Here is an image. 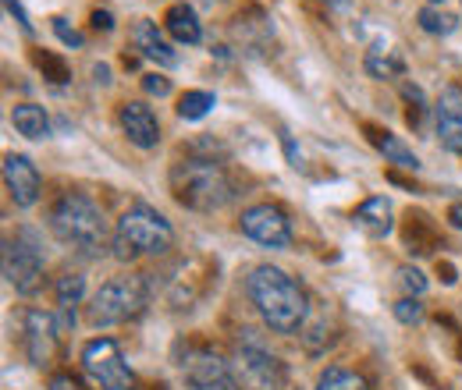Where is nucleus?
Returning <instances> with one entry per match:
<instances>
[{
    "instance_id": "423d86ee",
    "label": "nucleus",
    "mask_w": 462,
    "mask_h": 390,
    "mask_svg": "<svg viewBox=\"0 0 462 390\" xmlns=\"http://www.w3.org/2000/svg\"><path fill=\"white\" fill-rule=\"evenodd\" d=\"M231 369H235V380L242 390H285V380H289L285 362L278 355H271L263 348V340L253 337V331H245V337L238 340Z\"/></svg>"
},
{
    "instance_id": "f8f14e48",
    "label": "nucleus",
    "mask_w": 462,
    "mask_h": 390,
    "mask_svg": "<svg viewBox=\"0 0 462 390\" xmlns=\"http://www.w3.org/2000/svg\"><path fill=\"white\" fill-rule=\"evenodd\" d=\"M117 121H121V132L128 135V142L135 150H157L161 142V121L150 104L143 100H125L121 111H117Z\"/></svg>"
},
{
    "instance_id": "bb28decb",
    "label": "nucleus",
    "mask_w": 462,
    "mask_h": 390,
    "mask_svg": "<svg viewBox=\"0 0 462 390\" xmlns=\"http://www.w3.org/2000/svg\"><path fill=\"white\" fill-rule=\"evenodd\" d=\"M392 313H395V320H399L402 327H416V323H423V316H427V309H423V302H420L416 295L399 298V302L392 305Z\"/></svg>"
},
{
    "instance_id": "473e14b6",
    "label": "nucleus",
    "mask_w": 462,
    "mask_h": 390,
    "mask_svg": "<svg viewBox=\"0 0 462 390\" xmlns=\"http://www.w3.org/2000/svg\"><path fill=\"white\" fill-rule=\"evenodd\" d=\"M47 390H89V387H86L79 376H71V373H54Z\"/></svg>"
},
{
    "instance_id": "c85d7f7f",
    "label": "nucleus",
    "mask_w": 462,
    "mask_h": 390,
    "mask_svg": "<svg viewBox=\"0 0 462 390\" xmlns=\"http://www.w3.org/2000/svg\"><path fill=\"white\" fill-rule=\"evenodd\" d=\"M51 29H54V36H58L64 47H75V50H79V47L86 43V36H82L79 29H71L68 18H51Z\"/></svg>"
},
{
    "instance_id": "ddd939ff",
    "label": "nucleus",
    "mask_w": 462,
    "mask_h": 390,
    "mask_svg": "<svg viewBox=\"0 0 462 390\" xmlns=\"http://www.w3.org/2000/svg\"><path fill=\"white\" fill-rule=\"evenodd\" d=\"M58 320L51 316V313H43V309H29L25 313V355H29V362L32 366H47L51 358H54V351H58Z\"/></svg>"
},
{
    "instance_id": "c9c22d12",
    "label": "nucleus",
    "mask_w": 462,
    "mask_h": 390,
    "mask_svg": "<svg viewBox=\"0 0 462 390\" xmlns=\"http://www.w3.org/2000/svg\"><path fill=\"white\" fill-rule=\"evenodd\" d=\"M430 4H434V7H441V4H445V0H430Z\"/></svg>"
},
{
    "instance_id": "5701e85b",
    "label": "nucleus",
    "mask_w": 462,
    "mask_h": 390,
    "mask_svg": "<svg viewBox=\"0 0 462 390\" xmlns=\"http://www.w3.org/2000/svg\"><path fill=\"white\" fill-rule=\"evenodd\" d=\"M214 107H217V96H214V93H207V89H189V93L178 100V117H181V121H203Z\"/></svg>"
},
{
    "instance_id": "0eeeda50",
    "label": "nucleus",
    "mask_w": 462,
    "mask_h": 390,
    "mask_svg": "<svg viewBox=\"0 0 462 390\" xmlns=\"http://www.w3.org/2000/svg\"><path fill=\"white\" fill-rule=\"evenodd\" d=\"M4 280L18 295H36L43 284V245L36 231L22 227L14 238L4 241Z\"/></svg>"
},
{
    "instance_id": "2f4dec72",
    "label": "nucleus",
    "mask_w": 462,
    "mask_h": 390,
    "mask_svg": "<svg viewBox=\"0 0 462 390\" xmlns=\"http://www.w3.org/2000/svg\"><path fill=\"white\" fill-rule=\"evenodd\" d=\"M4 11H7L14 22H18V29H22L25 36H32V22H29V14H25V7H22L18 0H4Z\"/></svg>"
},
{
    "instance_id": "6ab92c4d",
    "label": "nucleus",
    "mask_w": 462,
    "mask_h": 390,
    "mask_svg": "<svg viewBox=\"0 0 462 390\" xmlns=\"http://www.w3.org/2000/svg\"><path fill=\"white\" fill-rule=\"evenodd\" d=\"M11 124L25 139H47L51 135V117H47V111L40 104H18L11 111Z\"/></svg>"
},
{
    "instance_id": "6e6552de",
    "label": "nucleus",
    "mask_w": 462,
    "mask_h": 390,
    "mask_svg": "<svg viewBox=\"0 0 462 390\" xmlns=\"http://www.w3.org/2000/svg\"><path fill=\"white\" fill-rule=\"evenodd\" d=\"M82 373L100 390H132L135 376L115 337H97L82 348Z\"/></svg>"
},
{
    "instance_id": "f704fd0d",
    "label": "nucleus",
    "mask_w": 462,
    "mask_h": 390,
    "mask_svg": "<svg viewBox=\"0 0 462 390\" xmlns=\"http://www.w3.org/2000/svg\"><path fill=\"white\" fill-rule=\"evenodd\" d=\"M448 223L462 231V203H452V206H448Z\"/></svg>"
},
{
    "instance_id": "1a4fd4ad",
    "label": "nucleus",
    "mask_w": 462,
    "mask_h": 390,
    "mask_svg": "<svg viewBox=\"0 0 462 390\" xmlns=\"http://www.w3.org/2000/svg\"><path fill=\"white\" fill-rule=\"evenodd\" d=\"M242 234L253 238L256 245H267V249H289L291 245V221L289 213L274 203H256L249 210H242Z\"/></svg>"
},
{
    "instance_id": "a878e982",
    "label": "nucleus",
    "mask_w": 462,
    "mask_h": 390,
    "mask_svg": "<svg viewBox=\"0 0 462 390\" xmlns=\"http://www.w3.org/2000/svg\"><path fill=\"white\" fill-rule=\"evenodd\" d=\"M402 100H405V121H409L412 128H423V117H427V96H423V89L412 86V82H405Z\"/></svg>"
},
{
    "instance_id": "412c9836",
    "label": "nucleus",
    "mask_w": 462,
    "mask_h": 390,
    "mask_svg": "<svg viewBox=\"0 0 462 390\" xmlns=\"http://www.w3.org/2000/svg\"><path fill=\"white\" fill-rule=\"evenodd\" d=\"M405 245L416 256H427V252L438 249V231H434L430 217H423V213H409L405 217Z\"/></svg>"
},
{
    "instance_id": "7ed1b4c3",
    "label": "nucleus",
    "mask_w": 462,
    "mask_h": 390,
    "mask_svg": "<svg viewBox=\"0 0 462 390\" xmlns=\"http://www.w3.org/2000/svg\"><path fill=\"white\" fill-rule=\"evenodd\" d=\"M171 195L178 206L196 210V213H214L221 206H228L235 199V181L225 170V164L210 160V157H185L178 160L168 174Z\"/></svg>"
},
{
    "instance_id": "f3484780",
    "label": "nucleus",
    "mask_w": 462,
    "mask_h": 390,
    "mask_svg": "<svg viewBox=\"0 0 462 390\" xmlns=\"http://www.w3.org/2000/svg\"><path fill=\"white\" fill-rule=\"evenodd\" d=\"M366 132V139H370V146L388 160V164H395V168H405V170H420V157L405 146L399 135H392L388 128H377V124H366L363 128Z\"/></svg>"
},
{
    "instance_id": "9d476101",
    "label": "nucleus",
    "mask_w": 462,
    "mask_h": 390,
    "mask_svg": "<svg viewBox=\"0 0 462 390\" xmlns=\"http://www.w3.org/2000/svg\"><path fill=\"white\" fill-rule=\"evenodd\" d=\"M181 380L185 390H242L235 380L231 362H225L214 351H192L181 362Z\"/></svg>"
},
{
    "instance_id": "aec40b11",
    "label": "nucleus",
    "mask_w": 462,
    "mask_h": 390,
    "mask_svg": "<svg viewBox=\"0 0 462 390\" xmlns=\"http://www.w3.org/2000/svg\"><path fill=\"white\" fill-rule=\"evenodd\" d=\"M363 68H366V75L370 78H381V82H388V78H402L405 75V60L395 50H388V47H370L366 57H363Z\"/></svg>"
},
{
    "instance_id": "72a5a7b5",
    "label": "nucleus",
    "mask_w": 462,
    "mask_h": 390,
    "mask_svg": "<svg viewBox=\"0 0 462 390\" xmlns=\"http://www.w3.org/2000/svg\"><path fill=\"white\" fill-rule=\"evenodd\" d=\"M93 29H97V32H111V29H115V14L97 7V11H93Z\"/></svg>"
},
{
    "instance_id": "9b49d317",
    "label": "nucleus",
    "mask_w": 462,
    "mask_h": 390,
    "mask_svg": "<svg viewBox=\"0 0 462 390\" xmlns=\"http://www.w3.org/2000/svg\"><path fill=\"white\" fill-rule=\"evenodd\" d=\"M4 185H7V195L14 199V206L29 210V206L40 203L43 181H40V170L29 157H22V153H7L4 157Z\"/></svg>"
},
{
    "instance_id": "39448f33",
    "label": "nucleus",
    "mask_w": 462,
    "mask_h": 390,
    "mask_svg": "<svg viewBox=\"0 0 462 390\" xmlns=\"http://www.w3.org/2000/svg\"><path fill=\"white\" fill-rule=\"evenodd\" d=\"M150 305V280L143 274H128V277L107 280L89 309H86V320L93 327H117V323H128V320H139Z\"/></svg>"
},
{
    "instance_id": "4468645a",
    "label": "nucleus",
    "mask_w": 462,
    "mask_h": 390,
    "mask_svg": "<svg viewBox=\"0 0 462 390\" xmlns=\"http://www.w3.org/2000/svg\"><path fill=\"white\" fill-rule=\"evenodd\" d=\"M434 124H438L441 146L462 157V86H445V93L434 107Z\"/></svg>"
},
{
    "instance_id": "393cba45",
    "label": "nucleus",
    "mask_w": 462,
    "mask_h": 390,
    "mask_svg": "<svg viewBox=\"0 0 462 390\" xmlns=\"http://www.w3.org/2000/svg\"><path fill=\"white\" fill-rule=\"evenodd\" d=\"M54 295H58L60 309H75V305L86 298V277H82V274H64V277H58Z\"/></svg>"
},
{
    "instance_id": "b1692460",
    "label": "nucleus",
    "mask_w": 462,
    "mask_h": 390,
    "mask_svg": "<svg viewBox=\"0 0 462 390\" xmlns=\"http://www.w3.org/2000/svg\"><path fill=\"white\" fill-rule=\"evenodd\" d=\"M317 390H366V380L346 366H328L317 380Z\"/></svg>"
},
{
    "instance_id": "2eb2a0df",
    "label": "nucleus",
    "mask_w": 462,
    "mask_h": 390,
    "mask_svg": "<svg viewBox=\"0 0 462 390\" xmlns=\"http://www.w3.org/2000/svg\"><path fill=\"white\" fill-rule=\"evenodd\" d=\"M132 43H135V50L146 57V60H153L157 68H178V50H174V43L164 36V29H157V22H150V18H135V25H132Z\"/></svg>"
},
{
    "instance_id": "a211bd4d",
    "label": "nucleus",
    "mask_w": 462,
    "mask_h": 390,
    "mask_svg": "<svg viewBox=\"0 0 462 390\" xmlns=\"http://www.w3.org/2000/svg\"><path fill=\"white\" fill-rule=\"evenodd\" d=\"M164 32L171 36L174 43H181V47H196V43H203L199 14H196L189 4H171V7L164 11Z\"/></svg>"
},
{
    "instance_id": "f257e3e1",
    "label": "nucleus",
    "mask_w": 462,
    "mask_h": 390,
    "mask_svg": "<svg viewBox=\"0 0 462 390\" xmlns=\"http://www.w3.org/2000/svg\"><path fill=\"white\" fill-rule=\"evenodd\" d=\"M245 295H249V302L260 313V320H263L267 331L289 337V334H299L306 327L310 298L299 287V280L291 277V274H285L282 267H271V263L253 267L249 277H245Z\"/></svg>"
},
{
    "instance_id": "cd10ccee",
    "label": "nucleus",
    "mask_w": 462,
    "mask_h": 390,
    "mask_svg": "<svg viewBox=\"0 0 462 390\" xmlns=\"http://www.w3.org/2000/svg\"><path fill=\"white\" fill-rule=\"evenodd\" d=\"M32 64L40 68V71H47V78L51 82H68L71 75H68V64L60 60V57H54V54H47V50H32Z\"/></svg>"
},
{
    "instance_id": "4be33fe9",
    "label": "nucleus",
    "mask_w": 462,
    "mask_h": 390,
    "mask_svg": "<svg viewBox=\"0 0 462 390\" xmlns=\"http://www.w3.org/2000/svg\"><path fill=\"white\" fill-rule=\"evenodd\" d=\"M416 25H420L427 36H452V32L459 29V18L448 14V11H441V7H434V4H427V7L416 11Z\"/></svg>"
},
{
    "instance_id": "c756f323",
    "label": "nucleus",
    "mask_w": 462,
    "mask_h": 390,
    "mask_svg": "<svg viewBox=\"0 0 462 390\" xmlns=\"http://www.w3.org/2000/svg\"><path fill=\"white\" fill-rule=\"evenodd\" d=\"M399 284L405 287V295H416V298L427 291V277L416 267H399Z\"/></svg>"
},
{
    "instance_id": "20e7f679",
    "label": "nucleus",
    "mask_w": 462,
    "mask_h": 390,
    "mask_svg": "<svg viewBox=\"0 0 462 390\" xmlns=\"http://www.w3.org/2000/svg\"><path fill=\"white\" fill-rule=\"evenodd\" d=\"M171 245H174L171 221L161 210H153L146 203H135L117 221L111 252H115L117 263H135L139 256H164Z\"/></svg>"
},
{
    "instance_id": "dca6fc26",
    "label": "nucleus",
    "mask_w": 462,
    "mask_h": 390,
    "mask_svg": "<svg viewBox=\"0 0 462 390\" xmlns=\"http://www.w3.org/2000/svg\"><path fill=\"white\" fill-rule=\"evenodd\" d=\"M352 223H356L363 234H370V238L392 234V227H395L392 199H388V195H370V199H363V203L356 206V213H352Z\"/></svg>"
},
{
    "instance_id": "7c9ffc66",
    "label": "nucleus",
    "mask_w": 462,
    "mask_h": 390,
    "mask_svg": "<svg viewBox=\"0 0 462 390\" xmlns=\"http://www.w3.org/2000/svg\"><path fill=\"white\" fill-rule=\"evenodd\" d=\"M143 93L161 100V96L171 93V78H164V75H143Z\"/></svg>"
},
{
    "instance_id": "f03ea898",
    "label": "nucleus",
    "mask_w": 462,
    "mask_h": 390,
    "mask_svg": "<svg viewBox=\"0 0 462 390\" xmlns=\"http://www.w3.org/2000/svg\"><path fill=\"white\" fill-rule=\"evenodd\" d=\"M47 221H51V231L60 245H68L71 252H79L86 259L104 256V249H111V241H115V234L107 231L104 210L82 192H64L51 206Z\"/></svg>"
}]
</instances>
